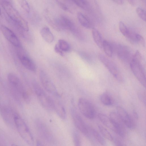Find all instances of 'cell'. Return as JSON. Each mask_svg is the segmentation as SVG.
Segmentation results:
<instances>
[{
  "instance_id": "cell-11",
  "label": "cell",
  "mask_w": 146,
  "mask_h": 146,
  "mask_svg": "<svg viewBox=\"0 0 146 146\" xmlns=\"http://www.w3.org/2000/svg\"><path fill=\"white\" fill-rule=\"evenodd\" d=\"M71 114L76 127L84 135L88 136L89 134L88 128L82 118L75 108L71 109Z\"/></svg>"
},
{
  "instance_id": "cell-39",
  "label": "cell",
  "mask_w": 146,
  "mask_h": 146,
  "mask_svg": "<svg viewBox=\"0 0 146 146\" xmlns=\"http://www.w3.org/2000/svg\"><path fill=\"white\" fill-rule=\"evenodd\" d=\"M1 14V8L0 7V15Z\"/></svg>"
},
{
  "instance_id": "cell-20",
  "label": "cell",
  "mask_w": 146,
  "mask_h": 146,
  "mask_svg": "<svg viewBox=\"0 0 146 146\" xmlns=\"http://www.w3.org/2000/svg\"><path fill=\"white\" fill-rule=\"evenodd\" d=\"M94 41L98 46L100 48H102L103 40L100 32L96 29L93 28L92 31Z\"/></svg>"
},
{
  "instance_id": "cell-30",
  "label": "cell",
  "mask_w": 146,
  "mask_h": 146,
  "mask_svg": "<svg viewBox=\"0 0 146 146\" xmlns=\"http://www.w3.org/2000/svg\"><path fill=\"white\" fill-rule=\"evenodd\" d=\"M18 2L22 8L27 13L30 11V7L26 0H17Z\"/></svg>"
},
{
  "instance_id": "cell-27",
  "label": "cell",
  "mask_w": 146,
  "mask_h": 146,
  "mask_svg": "<svg viewBox=\"0 0 146 146\" xmlns=\"http://www.w3.org/2000/svg\"><path fill=\"white\" fill-rule=\"evenodd\" d=\"M119 30L122 34L126 37L128 35L130 30L128 29L124 24L122 22L120 21L119 23Z\"/></svg>"
},
{
  "instance_id": "cell-9",
  "label": "cell",
  "mask_w": 146,
  "mask_h": 146,
  "mask_svg": "<svg viewBox=\"0 0 146 146\" xmlns=\"http://www.w3.org/2000/svg\"><path fill=\"white\" fill-rule=\"evenodd\" d=\"M78 106L81 113L86 117L93 119L95 116V111L92 104L86 99L81 98L78 102Z\"/></svg>"
},
{
  "instance_id": "cell-4",
  "label": "cell",
  "mask_w": 146,
  "mask_h": 146,
  "mask_svg": "<svg viewBox=\"0 0 146 146\" xmlns=\"http://www.w3.org/2000/svg\"><path fill=\"white\" fill-rule=\"evenodd\" d=\"M13 120L16 128L20 136L28 144L33 145L34 144L33 137L23 119L18 115L15 113L13 115Z\"/></svg>"
},
{
  "instance_id": "cell-19",
  "label": "cell",
  "mask_w": 146,
  "mask_h": 146,
  "mask_svg": "<svg viewBox=\"0 0 146 146\" xmlns=\"http://www.w3.org/2000/svg\"><path fill=\"white\" fill-rule=\"evenodd\" d=\"M77 17L79 23L82 26L87 29L92 27V24L90 21L83 13L78 12Z\"/></svg>"
},
{
  "instance_id": "cell-34",
  "label": "cell",
  "mask_w": 146,
  "mask_h": 146,
  "mask_svg": "<svg viewBox=\"0 0 146 146\" xmlns=\"http://www.w3.org/2000/svg\"><path fill=\"white\" fill-rule=\"evenodd\" d=\"M54 48L55 51L56 53L58 54L60 56H63L64 52L59 48L57 44L55 45Z\"/></svg>"
},
{
  "instance_id": "cell-36",
  "label": "cell",
  "mask_w": 146,
  "mask_h": 146,
  "mask_svg": "<svg viewBox=\"0 0 146 146\" xmlns=\"http://www.w3.org/2000/svg\"><path fill=\"white\" fill-rule=\"evenodd\" d=\"M113 142L117 145L118 146H123L124 145L123 143L120 140H118V139L114 138Z\"/></svg>"
},
{
  "instance_id": "cell-17",
  "label": "cell",
  "mask_w": 146,
  "mask_h": 146,
  "mask_svg": "<svg viewBox=\"0 0 146 146\" xmlns=\"http://www.w3.org/2000/svg\"><path fill=\"white\" fill-rule=\"evenodd\" d=\"M40 34L42 37L46 42L50 43L53 41V35L48 27H45L42 28L40 30Z\"/></svg>"
},
{
  "instance_id": "cell-28",
  "label": "cell",
  "mask_w": 146,
  "mask_h": 146,
  "mask_svg": "<svg viewBox=\"0 0 146 146\" xmlns=\"http://www.w3.org/2000/svg\"><path fill=\"white\" fill-rule=\"evenodd\" d=\"M73 139L74 143L75 146H80L81 139L80 136L77 131L74 130L73 133Z\"/></svg>"
},
{
  "instance_id": "cell-38",
  "label": "cell",
  "mask_w": 146,
  "mask_h": 146,
  "mask_svg": "<svg viewBox=\"0 0 146 146\" xmlns=\"http://www.w3.org/2000/svg\"><path fill=\"white\" fill-rule=\"evenodd\" d=\"M128 2L131 5L134 4V0H127Z\"/></svg>"
},
{
  "instance_id": "cell-5",
  "label": "cell",
  "mask_w": 146,
  "mask_h": 146,
  "mask_svg": "<svg viewBox=\"0 0 146 146\" xmlns=\"http://www.w3.org/2000/svg\"><path fill=\"white\" fill-rule=\"evenodd\" d=\"M36 130L40 137L45 142L49 144H53L55 139L51 131L47 125L39 119L36 121Z\"/></svg>"
},
{
  "instance_id": "cell-3",
  "label": "cell",
  "mask_w": 146,
  "mask_h": 146,
  "mask_svg": "<svg viewBox=\"0 0 146 146\" xmlns=\"http://www.w3.org/2000/svg\"><path fill=\"white\" fill-rule=\"evenodd\" d=\"M33 89L40 103L46 109L52 110L54 109V100L44 90L35 80L32 82Z\"/></svg>"
},
{
  "instance_id": "cell-6",
  "label": "cell",
  "mask_w": 146,
  "mask_h": 146,
  "mask_svg": "<svg viewBox=\"0 0 146 146\" xmlns=\"http://www.w3.org/2000/svg\"><path fill=\"white\" fill-rule=\"evenodd\" d=\"M39 77L40 82L46 91L54 96L60 97L55 85L44 72L42 70L40 72Z\"/></svg>"
},
{
  "instance_id": "cell-21",
  "label": "cell",
  "mask_w": 146,
  "mask_h": 146,
  "mask_svg": "<svg viewBox=\"0 0 146 146\" xmlns=\"http://www.w3.org/2000/svg\"><path fill=\"white\" fill-rule=\"evenodd\" d=\"M106 54L109 57H111L113 52L112 44L106 40L103 41L102 48Z\"/></svg>"
},
{
  "instance_id": "cell-8",
  "label": "cell",
  "mask_w": 146,
  "mask_h": 146,
  "mask_svg": "<svg viewBox=\"0 0 146 146\" xmlns=\"http://www.w3.org/2000/svg\"><path fill=\"white\" fill-rule=\"evenodd\" d=\"M7 78L11 85L19 93L26 102H29V96L18 76L15 74L11 73L8 74Z\"/></svg>"
},
{
  "instance_id": "cell-2",
  "label": "cell",
  "mask_w": 146,
  "mask_h": 146,
  "mask_svg": "<svg viewBox=\"0 0 146 146\" xmlns=\"http://www.w3.org/2000/svg\"><path fill=\"white\" fill-rule=\"evenodd\" d=\"M141 55L140 52L137 50L133 55L130 63V66L135 77L141 84L145 87V73Z\"/></svg>"
},
{
  "instance_id": "cell-35",
  "label": "cell",
  "mask_w": 146,
  "mask_h": 146,
  "mask_svg": "<svg viewBox=\"0 0 146 146\" xmlns=\"http://www.w3.org/2000/svg\"><path fill=\"white\" fill-rule=\"evenodd\" d=\"M144 92H139V96L141 100L145 104V94Z\"/></svg>"
},
{
  "instance_id": "cell-37",
  "label": "cell",
  "mask_w": 146,
  "mask_h": 146,
  "mask_svg": "<svg viewBox=\"0 0 146 146\" xmlns=\"http://www.w3.org/2000/svg\"><path fill=\"white\" fill-rule=\"evenodd\" d=\"M115 3L119 5H121L123 4V0H111Z\"/></svg>"
},
{
  "instance_id": "cell-22",
  "label": "cell",
  "mask_w": 146,
  "mask_h": 146,
  "mask_svg": "<svg viewBox=\"0 0 146 146\" xmlns=\"http://www.w3.org/2000/svg\"><path fill=\"white\" fill-rule=\"evenodd\" d=\"M98 127L103 137L113 142L114 138L106 128L100 125H98Z\"/></svg>"
},
{
  "instance_id": "cell-32",
  "label": "cell",
  "mask_w": 146,
  "mask_h": 146,
  "mask_svg": "<svg viewBox=\"0 0 146 146\" xmlns=\"http://www.w3.org/2000/svg\"><path fill=\"white\" fill-rule=\"evenodd\" d=\"M56 2L57 3L58 6L63 10L65 11H69V10L68 7L64 4L62 3L60 0H55Z\"/></svg>"
},
{
  "instance_id": "cell-18",
  "label": "cell",
  "mask_w": 146,
  "mask_h": 146,
  "mask_svg": "<svg viewBox=\"0 0 146 146\" xmlns=\"http://www.w3.org/2000/svg\"><path fill=\"white\" fill-rule=\"evenodd\" d=\"M57 114L61 118L66 119V114L65 110L62 104L59 102L54 101V109Z\"/></svg>"
},
{
  "instance_id": "cell-16",
  "label": "cell",
  "mask_w": 146,
  "mask_h": 146,
  "mask_svg": "<svg viewBox=\"0 0 146 146\" xmlns=\"http://www.w3.org/2000/svg\"><path fill=\"white\" fill-rule=\"evenodd\" d=\"M98 117L104 125L118 135V130L110 117L100 113L98 114Z\"/></svg>"
},
{
  "instance_id": "cell-15",
  "label": "cell",
  "mask_w": 146,
  "mask_h": 146,
  "mask_svg": "<svg viewBox=\"0 0 146 146\" xmlns=\"http://www.w3.org/2000/svg\"><path fill=\"white\" fill-rule=\"evenodd\" d=\"M109 117L117 129L118 135L122 137H124L125 136L124 124L117 113L111 112L110 114Z\"/></svg>"
},
{
  "instance_id": "cell-13",
  "label": "cell",
  "mask_w": 146,
  "mask_h": 146,
  "mask_svg": "<svg viewBox=\"0 0 146 146\" xmlns=\"http://www.w3.org/2000/svg\"><path fill=\"white\" fill-rule=\"evenodd\" d=\"M22 50L18 53V57L22 65L27 69L32 72H35L36 67L35 63L28 54Z\"/></svg>"
},
{
  "instance_id": "cell-1",
  "label": "cell",
  "mask_w": 146,
  "mask_h": 146,
  "mask_svg": "<svg viewBox=\"0 0 146 146\" xmlns=\"http://www.w3.org/2000/svg\"><path fill=\"white\" fill-rule=\"evenodd\" d=\"M1 4L10 20L21 30L25 31L29 30L27 21L20 15L18 11L8 0H1Z\"/></svg>"
},
{
  "instance_id": "cell-25",
  "label": "cell",
  "mask_w": 146,
  "mask_h": 146,
  "mask_svg": "<svg viewBox=\"0 0 146 146\" xmlns=\"http://www.w3.org/2000/svg\"><path fill=\"white\" fill-rule=\"evenodd\" d=\"M100 99L102 103L105 105L110 106L112 104V101L111 98L106 93L101 94L100 96Z\"/></svg>"
},
{
  "instance_id": "cell-23",
  "label": "cell",
  "mask_w": 146,
  "mask_h": 146,
  "mask_svg": "<svg viewBox=\"0 0 146 146\" xmlns=\"http://www.w3.org/2000/svg\"><path fill=\"white\" fill-rule=\"evenodd\" d=\"M57 44L59 48L63 52L69 51L70 49V48L69 44L64 40H59Z\"/></svg>"
},
{
  "instance_id": "cell-12",
  "label": "cell",
  "mask_w": 146,
  "mask_h": 146,
  "mask_svg": "<svg viewBox=\"0 0 146 146\" xmlns=\"http://www.w3.org/2000/svg\"><path fill=\"white\" fill-rule=\"evenodd\" d=\"M0 30L5 37L13 46L16 47L20 46V42L15 34L6 26L2 25Z\"/></svg>"
},
{
  "instance_id": "cell-10",
  "label": "cell",
  "mask_w": 146,
  "mask_h": 146,
  "mask_svg": "<svg viewBox=\"0 0 146 146\" xmlns=\"http://www.w3.org/2000/svg\"><path fill=\"white\" fill-rule=\"evenodd\" d=\"M99 59L104 64L110 72L118 81L121 82L122 77L116 65L112 61L104 55L100 54L99 55Z\"/></svg>"
},
{
  "instance_id": "cell-24",
  "label": "cell",
  "mask_w": 146,
  "mask_h": 146,
  "mask_svg": "<svg viewBox=\"0 0 146 146\" xmlns=\"http://www.w3.org/2000/svg\"><path fill=\"white\" fill-rule=\"evenodd\" d=\"M90 131L95 138L100 144L102 145L105 144V141L104 137L97 130L94 128H91Z\"/></svg>"
},
{
  "instance_id": "cell-29",
  "label": "cell",
  "mask_w": 146,
  "mask_h": 146,
  "mask_svg": "<svg viewBox=\"0 0 146 146\" xmlns=\"http://www.w3.org/2000/svg\"><path fill=\"white\" fill-rule=\"evenodd\" d=\"M76 5L80 8L86 9L88 6V3L86 0H71Z\"/></svg>"
},
{
  "instance_id": "cell-31",
  "label": "cell",
  "mask_w": 146,
  "mask_h": 146,
  "mask_svg": "<svg viewBox=\"0 0 146 146\" xmlns=\"http://www.w3.org/2000/svg\"><path fill=\"white\" fill-rule=\"evenodd\" d=\"M136 12L140 18L143 21H145L146 15L145 11L141 7H138L136 9Z\"/></svg>"
},
{
  "instance_id": "cell-26",
  "label": "cell",
  "mask_w": 146,
  "mask_h": 146,
  "mask_svg": "<svg viewBox=\"0 0 146 146\" xmlns=\"http://www.w3.org/2000/svg\"><path fill=\"white\" fill-rule=\"evenodd\" d=\"M78 54L86 62L89 63L92 62V58L88 53L84 51H80L78 52Z\"/></svg>"
},
{
  "instance_id": "cell-14",
  "label": "cell",
  "mask_w": 146,
  "mask_h": 146,
  "mask_svg": "<svg viewBox=\"0 0 146 146\" xmlns=\"http://www.w3.org/2000/svg\"><path fill=\"white\" fill-rule=\"evenodd\" d=\"M116 109L117 113L124 125L129 128H134L135 126L134 121L126 111L119 106L117 107Z\"/></svg>"
},
{
  "instance_id": "cell-33",
  "label": "cell",
  "mask_w": 146,
  "mask_h": 146,
  "mask_svg": "<svg viewBox=\"0 0 146 146\" xmlns=\"http://www.w3.org/2000/svg\"><path fill=\"white\" fill-rule=\"evenodd\" d=\"M136 39L137 43H139L144 46L145 45V40L140 35L136 34Z\"/></svg>"
},
{
  "instance_id": "cell-7",
  "label": "cell",
  "mask_w": 146,
  "mask_h": 146,
  "mask_svg": "<svg viewBox=\"0 0 146 146\" xmlns=\"http://www.w3.org/2000/svg\"><path fill=\"white\" fill-rule=\"evenodd\" d=\"M113 51L115 50L117 56L125 63H130L133 55L131 51L127 46L120 44H112Z\"/></svg>"
}]
</instances>
